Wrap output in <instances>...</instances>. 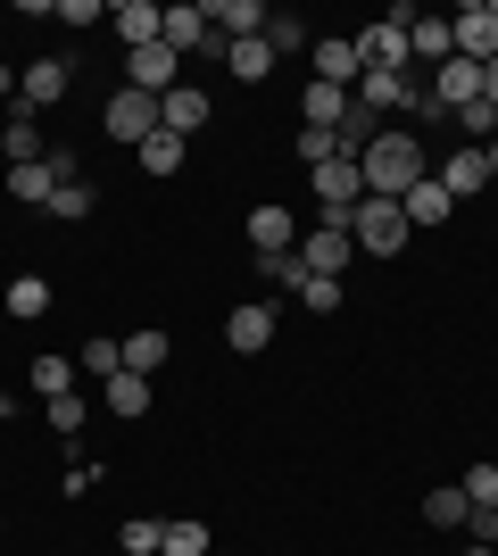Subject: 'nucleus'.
I'll return each instance as SVG.
<instances>
[{
	"label": "nucleus",
	"mask_w": 498,
	"mask_h": 556,
	"mask_svg": "<svg viewBox=\"0 0 498 556\" xmlns=\"http://www.w3.org/2000/svg\"><path fill=\"white\" fill-rule=\"evenodd\" d=\"M482 100H490V109H498V59H490V67H482Z\"/></svg>",
	"instance_id": "79ce46f5"
},
{
	"label": "nucleus",
	"mask_w": 498,
	"mask_h": 556,
	"mask_svg": "<svg viewBox=\"0 0 498 556\" xmlns=\"http://www.w3.org/2000/svg\"><path fill=\"white\" fill-rule=\"evenodd\" d=\"M75 374H84L75 357H34V391H42V399H67V391H75Z\"/></svg>",
	"instance_id": "c756f323"
},
{
	"label": "nucleus",
	"mask_w": 498,
	"mask_h": 556,
	"mask_svg": "<svg viewBox=\"0 0 498 556\" xmlns=\"http://www.w3.org/2000/svg\"><path fill=\"white\" fill-rule=\"evenodd\" d=\"M465 498H474V507H498V465H465Z\"/></svg>",
	"instance_id": "c9c22d12"
},
{
	"label": "nucleus",
	"mask_w": 498,
	"mask_h": 556,
	"mask_svg": "<svg viewBox=\"0 0 498 556\" xmlns=\"http://www.w3.org/2000/svg\"><path fill=\"white\" fill-rule=\"evenodd\" d=\"M299 307H308V316H332V307H341V282H332V275H308V282H299Z\"/></svg>",
	"instance_id": "f704fd0d"
},
{
	"label": "nucleus",
	"mask_w": 498,
	"mask_h": 556,
	"mask_svg": "<svg viewBox=\"0 0 498 556\" xmlns=\"http://www.w3.org/2000/svg\"><path fill=\"white\" fill-rule=\"evenodd\" d=\"M0 150H9V166H34V159H42V134H34V116H9V134H0Z\"/></svg>",
	"instance_id": "cd10ccee"
},
{
	"label": "nucleus",
	"mask_w": 498,
	"mask_h": 556,
	"mask_svg": "<svg viewBox=\"0 0 498 556\" xmlns=\"http://www.w3.org/2000/svg\"><path fill=\"white\" fill-rule=\"evenodd\" d=\"M399 208H407V225H449V208H457V200H449V191H440V184H432V175H424V184L407 191Z\"/></svg>",
	"instance_id": "a878e982"
},
{
	"label": "nucleus",
	"mask_w": 498,
	"mask_h": 556,
	"mask_svg": "<svg viewBox=\"0 0 498 556\" xmlns=\"http://www.w3.org/2000/svg\"><path fill=\"white\" fill-rule=\"evenodd\" d=\"M50 191H59V166H50V150L34 166H9V200H25V208H50Z\"/></svg>",
	"instance_id": "412c9836"
},
{
	"label": "nucleus",
	"mask_w": 498,
	"mask_h": 556,
	"mask_svg": "<svg viewBox=\"0 0 498 556\" xmlns=\"http://www.w3.org/2000/svg\"><path fill=\"white\" fill-rule=\"evenodd\" d=\"M42 307H50V282L42 275H17V282H9V316H17V325H34Z\"/></svg>",
	"instance_id": "c85d7f7f"
},
{
	"label": "nucleus",
	"mask_w": 498,
	"mask_h": 556,
	"mask_svg": "<svg viewBox=\"0 0 498 556\" xmlns=\"http://www.w3.org/2000/svg\"><path fill=\"white\" fill-rule=\"evenodd\" d=\"M50 216H59V225H84V216H92V184H84V175L59 184V191H50Z\"/></svg>",
	"instance_id": "7c9ffc66"
},
{
	"label": "nucleus",
	"mask_w": 498,
	"mask_h": 556,
	"mask_svg": "<svg viewBox=\"0 0 498 556\" xmlns=\"http://www.w3.org/2000/svg\"><path fill=\"white\" fill-rule=\"evenodd\" d=\"M449 34H457V59L490 67V59H498V0H465V9L449 17Z\"/></svg>",
	"instance_id": "39448f33"
},
{
	"label": "nucleus",
	"mask_w": 498,
	"mask_h": 556,
	"mask_svg": "<svg viewBox=\"0 0 498 556\" xmlns=\"http://www.w3.org/2000/svg\"><path fill=\"white\" fill-rule=\"evenodd\" d=\"M117 349H125V374H142V382H150V374L166 366V357H175V341H166L158 325H142V332H125Z\"/></svg>",
	"instance_id": "f3484780"
},
{
	"label": "nucleus",
	"mask_w": 498,
	"mask_h": 556,
	"mask_svg": "<svg viewBox=\"0 0 498 556\" xmlns=\"http://www.w3.org/2000/svg\"><path fill=\"white\" fill-rule=\"evenodd\" d=\"M357 59L382 67V75H399L407 67V34H399V25H366V34H357Z\"/></svg>",
	"instance_id": "a211bd4d"
},
{
	"label": "nucleus",
	"mask_w": 498,
	"mask_h": 556,
	"mask_svg": "<svg viewBox=\"0 0 498 556\" xmlns=\"http://www.w3.org/2000/svg\"><path fill=\"white\" fill-rule=\"evenodd\" d=\"M59 25H100V0H59Z\"/></svg>",
	"instance_id": "a19ab883"
},
{
	"label": "nucleus",
	"mask_w": 498,
	"mask_h": 556,
	"mask_svg": "<svg viewBox=\"0 0 498 556\" xmlns=\"http://www.w3.org/2000/svg\"><path fill=\"white\" fill-rule=\"evenodd\" d=\"M225 341H233L241 357H250V349H266V341H274V307H266V300L233 307V316H225Z\"/></svg>",
	"instance_id": "2eb2a0df"
},
{
	"label": "nucleus",
	"mask_w": 498,
	"mask_h": 556,
	"mask_svg": "<svg viewBox=\"0 0 498 556\" xmlns=\"http://www.w3.org/2000/svg\"><path fill=\"white\" fill-rule=\"evenodd\" d=\"M299 109H308V125H316V134H332V125L349 116V92H341V84H316V75H308V92H299Z\"/></svg>",
	"instance_id": "b1692460"
},
{
	"label": "nucleus",
	"mask_w": 498,
	"mask_h": 556,
	"mask_svg": "<svg viewBox=\"0 0 498 556\" xmlns=\"http://www.w3.org/2000/svg\"><path fill=\"white\" fill-rule=\"evenodd\" d=\"M299 42H308V25H299V17H266V50H274V59L299 50Z\"/></svg>",
	"instance_id": "4c0bfd02"
},
{
	"label": "nucleus",
	"mask_w": 498,
	"mask_h": 556,
	"mask_svg": "<svg viewBox=\"0 0 498 556\" xmlns=\"http://www.w3.org/2000/svg\"><path fill=\"white\" fill-rule=\"evenodd\" d=\"M432 184L449 191V200H465V191H490V150H474V141H465V150H449V159L432 166Z\"/></svg>",
	"instance_id": "9d476101"
},
{
	"label": "nucleus",
	"mask_w": 498,
	"mask_h": 556,
	"mask_svg": "<svg viewBox=\"0 0 498 556\" xmlns=\"http://www.w3.org/2000/svg\"><path fill=\"white\" fill-rule=\"evenodd\" d=\"M308 184H316V208H332V216H349L357 200H366V175H357V159H324V166H308Z\"/></svg>",
	"instance_id": "0eeeda50"
},
{
	"label": "nucleus",
	"mask_w": 498,
	"mask_h": 556,
	"mask_svg": "<svg viewBox=\"0 0 498 556\" xmlns=\"http://www.w3.org/2000/svg\"><path fill=\"white\" fill-rule=\"evenodd\" d=\"M349 257H357V241H349V216H316V232H308V241H299V266H308V275H332V282H341V266H349Z\"/></svg>",
	"instance_id": "20e7f679"
},
{
	"label": "nucleus",
	"mask_w": 498,
	"mask_h": 556,
	"mask_svg": "<svg viewBox=\"0 0 498 556\" xmlns=\"http://www.w3.org/2000/svg\"><path fill=\"white\" fill-rule=\"evenodd\" d=\"M424 523H432V532H465V523H474V498H465V490H432V498H424Z\"/></svg>",
	"instance_id": "393cba45"
},
{
	"label": "nucleus",
	"mask_w": 498,
	"mask_h": 556,
	"mask_svg": "<svg viewBox=\"0 0 498 556\" xmlns=\"http://www.w3.org/2000/svg\"><path fill=\"white\" fill-rule=\"evenodd\" d=\"M291 250H299V216L258 200V208H250V257H291Z\"/></svg>",
	"instance_id": "6e6552de"
},
{
	"label": "nucleus",
	"mask_w": 498,
	"mask_h": 556,
	"mask_svg": "<svg viewBox=\"0 0 498 556\" xmlns=\"http://www.w3.org/2000/svg\"><path fill=\"white\" fill-rule=\"evenodd\" d=\"M407 208L399 200H374V191H366V200H357L349 208V241H357V257H399L407 250Z\"/></svg>",
	"instance_id": "f03ea898"
},
{
	"label": "nucleus",
	"mask_w": 498,
	"mask_h": 556,
	"mask_svg": "<svg viewBox=\"0 0 498 556\" xmlns=\"http://www.w3.org/2000/svg\"><path fill=\"white\" fill-rule=\"evenodd\" d=\"M133 159H142L150 175H175V166H183V141H175V134H166V125H158V134H150L142 150H133Z\"/></svg>",
	"instance_id": "2f4dec72"
},
{
	"label": "nucleus",
	"mask_w": 498,
	"mask_h": 556,
	"mask_svg": "<svg viewBox=\"0 0 498 556\" xmlns=\"http://www.w3.org/2000/svg\"><path fill=\"white\" fill-rule=\"evenodd\" d=\"M75 366H84V374H100V382H108V374L125 366V349H117V341H84V349H75Z\"/></svg>",
	"instance_id": "72a5a7b5"
},
{
	"label": "nucleus",
	"mask_w": 498,
	"mask_h": 556,
	"mask_svg": "<svg viewBox=\"0 0 498 556\" xmlns=\"http://www.w3.org/2000/svg\"><path fill=\"white\" fill-rule=\"evenodd\" d=\"M299 159H308V166H324V159H341V141H332V134H316V125H308V134H299Z\"/></svg>",
	"instance_id": "58836bf2"
},
{
	"label": "nucleus",
	"mask_w": 498,
	"mask_h": 556,
	"mask_svg": "<svg viewBox=\"0 0 498 556\" xmlns=\"http://www.w3.org/2000/svg\"><path fill=\"white\" fill-rule=\"evenodd\" d=\"M125 84H133V92H150V100H166L175 84H183V59H175L166 42H150V50H125Z\"/></svg>",
	"instance_id": "423d86ee"
},
{
	"label": "nucleus",
	"mask_w": 498,
	"mask_h": 556,
	"mask_svg": "<svg viewBox=\"0 0 498 556\" xmlns=\"http://www.w3.org/2000/svg\"><path fill=\"white\" fill-rule=\"evenodd\" d=\"M208 116H216V109H208V92H191V84H175V92L158 100V125H166L175 141H183V134H200Z\"/></svg>",
	"instance_id": "f8f14e48"
},
{
	"label": "nucleus",
	"mask_w": 498,
	"mask_h": 556,
	"mask_svg": "<svg viewBox=\"0 0 498 556\" xmlns=\"http://www.w3.org/2000/svg\"><path fill=\"white\" fill-rule=\"evenodd\" d=\"M357 175H366V191H374V200H407V191L432 175V159H424V141L407 134V125H382V134L366 141Z\"/></svg>",
	"instance_id": "f257e3e1"
},
{
	"label": "nucleus",
	"mask_w": 498,
	"mask_h": 556,
	"mask_svg": "<svg viewBox=\"0 0 498 556\" xmlns=\"http://www.w3.org/2000/svg\"><path fill=\"white\" fill-rule=\"evenodd\" d=\"M465 556H498V548H490V540H474V548H465Z\"/></svg>",
	"instance_id": "37998d69"
},
{
	"label": "nucleus",
	"mask_w": 498,
	"mask_h": 556,
	"mask_svg": "<svg viewBox=\"0 0 498 556\" xmlns=\"http://www.w3.org/2000/svg\"><path fill=\"white\" fill-rule=\"evenodd\" d=\"M349 100H357V109H374V116H382V109H407V100H416V92H407L399 75L366 67V75H357V92H349Z\"/></svg>",
	"instance_id": "5701e85b"
},
{
	"label": "nucleus",
	"mask_w": 498,
	"mask_h": 556,
	"mask_svg": "<svg viewBox=\"0 0 498 556\" xmlns=\"http://www.w3.org/2000/svg\"><path fill=\"white\" fill-rule=\"evenodd\" d=\"M100 407H108V416H125V424H133V416H150V382L117 366L108 382H100Z\"/></svg>",
	"instance_id": "6ab92c4d"
},
{
	"label": "nucleus",
	"mask_w": 498,
	"mask_h": 556,
	"mask_svg": "<svg viewBox=\"0 0 498 556\" xmlns=\"http://www.w3.org/2000/svg\"><path fill=\"white\" fill-rule=\"evenodd\" d=\"M158 540H166V523H150V515L125 523V556H158Z\"/></svg>",
	"instance_id": "e433bc0d"
},
{
	"label": "nucleus",
	"mask_w": 498,
	"mask_h": 556,
	"mask_svg": "<svg viewBox=\"0 0 498 556\" xmlns=\"http://www.w3.org/2000/svg\"><path fill=\"white\" fill-rule=\"evenodd\" d=\"M357 75H366V59H357V34H324V42H316V84H341V92H357Z\"/></svg>",
	"instance_id": "9b49d317"
},
{
	"label": "nucleus",
	"mask_w": 498,
	"mask_h": 556,
	"mask_svg": "<svg viewBox=\"0 0 498 556\" xmlns=\"http://www.w3.org/2000/svg\"><path fill=\"white\" fill-rule=\"evenodd\" d=\"M158 556H208V523H166V540H158Z\"/></svg>",
	"instance_id": "473e14b6"
},
{
	"label": "nucleus",
	"mask_w": 498,
	"mask_h": 556,
	"mask_svg": "<svg viewBox=\"0 0 498 556\" xmlns=\"http://www.w3.org/2000/svg\"><path fill=\"white\" fill-rule=\"evenodd\" d=\"M59 92H67V59H34L17 75V109H50Z\"/></svg>",
	"instance_id": "4468645a"
},
{
	"label": "nucleus",
	"mask_w": 498,
	"mask_h": 556,
	"mask_svg": "<svg viewBox=\"0 0 498 556\" xmlns=\"http://www.w3.org/2000/svg\"><path fill=\"white\" fill-rule=\"evenodd\" d=\"M166 34V9H150V0H117V42L125 50H150Z\"/></svg>",
	"instance_id": "dca6fc26"
},
{
	"label": "nucleus",
	"mask_w": 498,
	"mask_h": 556,
	"mask_svg": "<svg viewBox=\"0 0 498 556\" xmlns=\"http://www.w3.org/2000/svg\"><path fill=\"white\" fill-rule=\"evenodd\" d=\"M100 125H108V141L142 150V141L158 134V100H150V92H133V84H117V92H108V109H100Z\"/></svg>",
	"instance_id": "7ed1b4c3"
},
{
	"label": "nucleus",
	"mask_w": 498,
	"mask_h": 556,
	"mask_svg": "<svg viewBox=\"0 0 498 556\" xmlns=\"http://www.w3.org/2000/svg\"><path fill=\"white\" fill-rule=\"evenodd\" d=\"M266 17H274V9H258V0H208V34L225 25V42H250V34H266Z\"/></svg>",
	"instance_id": "ddd939ff"
},
{
	"label": "nucleus",
	"mask_w": 498,
	"mask_h": 556,
	"mask_svg": "<svg viewBox=\"0 0 498 556\" xmlns=\"http://www.w3.org/2000/svg\"><path fill=\"white\" fill-rule=\"evenodd\" d=\"M225 67H233L241 84H258V75L274 67V50H266V34H250V42H225Z\"/></svg>",
	"instance_id": "bb28decb"
},
{
	"label": "nucleus",
	"mask_w": 498,
	"mask_h": 556,
	"mask_svg": "<svg viewBox=\"0 0 498 556\" xmlns=\"http://www.w3.org/2000/svg\"><path fill=\"white\" fill-rule=\"evenodd\" d=\"M407 59H424V67H449V59H457L449 17H416V34H407Z\"/></svg>",
	"instance_id": "aec40b11"
},
{
	"label": "nucleus",
	"mask_w": 498,
	"mask_h": 556,
	"mask_svg": "<svg viewBox=\"0 0 498 556\" xmlns=\"http://www.w3.org/2000/svg\"><path fill=\"white\" fill-rule=\"evenodd\" d=\"M75 424H84V399H75V391L50 399V432H75Z\"/></svg>",
	"instance_id": "ea45409f"
},
{
	"label": "nucleus",
	"mask_w": 498,
	"mask_h": 556,
	"mask_svg": "<svg viewBox=\"0 0 498 556\" xmlns=\"http://www.w3.org/2000/svg\"><path fill=\"white\" fill-rule=\"evenodd\" d=\"M490 184H498V141H490Z\"/></svg>",
	"instance_id": "c03bdc74"
},
{
	"label": "nucleus",
	"mask_w": 498,
	"mask_h": 556,
	"mask_svg": "<svg viewBox=\"0 0 498 556\" xmlns=\"http://www.w3.org/2000/svg\"><path fill=\"white\" fill-rule=\"evenodd\" d=\"M465 100H482V67H474V59H449V67H432V92H424V109H432V116L465 109Z\"/></svg>",
	"instance_id": "1a4fd4ad"
},
{
	"label": "nucleus",
	"mask_w": 498,
	"mask_h": 556,
	"mask_svg": "<svg viewBox=\"0 0 498 556\" xmlns=\"http://www.w3.org/2000/svg\"><path fill=\"white\" fill-rule=\"evenodd\" d=\"M158 42L175 50V59L200 50V42H216V34H208V9H191V0H183V9H166V34H158Z\"/></svg>",
	"instance_id": "4be33fe9"
}]
</instances>
